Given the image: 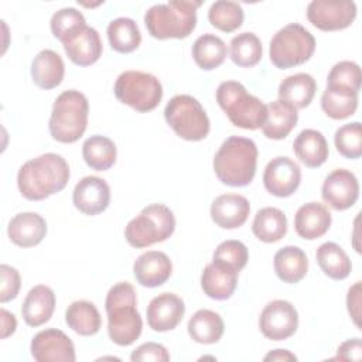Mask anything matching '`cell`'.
I'll return each instance as SVG.
<instances>
[{
  "label": "cell",
  "mask_w": 362,
  "mask_h": 362,
  "mask_svg": "<svg viewBox=\"0 0 362 362\" xmlns=\"http://www.w3.org/2000/svg\"><path fill=\"white\" fill-rule=\"evenodd\" d=\"M171 273L173 263L170 257L160 250H147L133 263L134 279L143 287H158L170 279Z\"/></svg>",
  "instance_id": "ac0fdd59"
},
{
  "label": "cell",
  "mask_w": 362,
  "mask_h": 362,
  "mask_svg": "<svg viewBox=\"0 0 362 362\" xmlns=\"http://www.w3.org/2000/svg\"><path fill=\"white\" fill-rule=\"evenodd\" d=\"M164 117L174 133L187 141L204 140L211 130L205 109L191 95L173 96L165 105Z\"/></svg>",
  "instance_id": "9c48e42d"
},
{
  "label": "cell",
  "mask_w": 362,
  "mask_h": 362,
  "mask_svg": "<svg viewBox=\"0 0 362 362\" xmlns=\"http://www.w3.org/2000/svg\"><path fill=\"white\" fill-rule=\"evenodd\" d=\"M228 48L222 38L215 34L199 35L192 44V58L204 71H212L221 66L226 58Z\"/></svg>",
  "instance_id": "d590c367"
},
{
  "label": "cell",
  "mask_w": 362,
  "mask_h": 362,
  "mask_svg": "<svg viewBox=\"0 0 362 362\" xmlns=\"http://www.w3.org/2000/svg\"><path fill=\"white\" fill-rule=\"evenodd\" d=\"M257 154V146L252 139L230 136L214 157L215 175L225 185L245 187L255 178Z\"/></svg>",
  "instance_id": "3957f363"
},
{
  "label": "cell",
  "mask_w": 362,
  "mask_h": 362,
  "mask_svg": "<svg viewBox=\"0 0 362 362\" xmlns=\"http://www.w3.org/2000/svg\"><path fill=\"white\" fill-rule=\"evenodd\" d=\"M113 90L119 102L140 113L156 109L163 98V86L158 78L143 71L122 72Z\"/></svg>",
  "instance_id": "30bf717a"
},
{
  "label": "cell",
  "mask_w": 362,
  "mask_h": 362,
  "mask_svg": "<svg viewBox=\"0 0 362 362\" xmlns=\"http://www.w3.org/2000/svg\"><path fill=\"white\" fill-rule=\"evenodd\" d=\"M337 151L345 158H359L362 156V126L352 122L337 129L334 136Z\"/></svg>",
  "instance_id": "60d3db41"
},
{
  "label": "cell",
  "mask_w": 362,
  "mask_h": 362,
  "mask_svg": "<svg viewBox=\"0 0 362 362\" xmlns=\"http://www.w3.org/2000/svg\"><path fill=\"white\" fill-rule=\"evenodd\" d=\"M0 315H1V339H6L7 337L14 334L17 328V320L14 314H11L4 308L0 310Z\"/></svg>",
  "instance_id": "c3c4849f"
},
{
  "label": "cell",
  "mask_w": 362,
  "mask_h": 362,
  "mask_svg": "<svg viewBox=\"0 0 362 362\" xmlns=\"http://www.w3.org/2000/svg\"><path fill=\"white\" fill-rule=\"evenodd\" d=\"M293 150L297 158L308 168L322 165L329 154L328 143L324 134L315 129L301 130L294 139Z\"/></svg>",
  "instance_id": "4316f807"
},
{
  "label": "cell",
  "mask_w": 362,
  "mask_h": 362,
  "mask_svg": "<svg viewBox=\"0 0 362 362\" xmlns=\"http://www.w3.org/2000/svg\"><path fill=\"white\" fill-rule=\"evenodd\" d=\"M320 269L332 280H344L351 274L352 263L346 252L335 242L320 245L315 253Z\"/></svg>",
  "instance_id": "d6a6232c"
},
{
  "label": "cell",
  "mask_w": 362,
  "mask_h": 362,
  "mask_svg": "<svg viewBox=\"0 0 362 362\" xmlns=\"http://www.w3.org/2000/svg\"><path fill=\"white\" fill-rule=\"evenodd\" d=\"M72 202L75 208L85 215H99L109 206L110 187L103 178L86 175L75 185Z\"/></svg>",
  "instance_id": "2e32d148"
},
{
  "label": "cell",
  "mask_w": 362,
  "mask_h": 362,
  "mask_svg": "<svg viewBox=\"0 0 362 362\" xmlns=\"http://www.w3.org/2000/svg\"><path fill=\"white\" fill-rule=\"evenodd\" d=\"M71 177L66 160L57 153H45L25 161L17 174L20 194L28 201H42L62 191Z\"/></svg>",
  "instance_id": "6da1fadb"
},
{
  "label": "cell",
  "mask_w": 362,
  "mask_h": 362,
  "mask_svg": "<svg viewBox=\"0 0 362 362\" xmlns=\"http://www.w3.org/2000/svg\"><path fill=\"white\" fill-rule=\"evenodd\" d=\"M184 313L185 304L181 297L174 293H161L147 305V324L156 332L171 331L181 322Z\"/></svg>",
  "instance_id": "e0dca14e"
},
{
  "label": "cell",
  "mask_w": 362,
  "mask_h": 362,
  "mask_svg": "<svg viewBox=\"0 0 362 362\" xmlns=\"http://www.w3.org/2000/svg\"><path fill=\"white\" fill-rule=\"evenodd\" d=\"M321 197L335 211L351 208L359 198L356 175L345 168H337L327 175L321 188Z\"/></svg>",
  "instance_id": "9a60e30c"
},
{
  "label": "cell",
  "mask_w": 362,
  "mask_h": 362,
  "mask_svg": "<svg viewBox=\"0 0 362 362\" xmlns=\"http://www.w3.org/2000/svg\"><path fill=\"white\" fill-rule=\"evenodd\" d=\"M88 113L89 102L82 92L64 90L57 96L48 122L52 139L66 144L79 140L88 126Z\"/></svg>",
  "instance_id": "5b68a950"
},
{
  "label": "cell",
  "mask_w": 362,
  "mask_h": 362,
  "mask_svg": "<svg viewBox=\"0 0 362 362\" xmlns=\"http://www.w3.org/2000/svg\"><path fill=\"white\" fill-rule=\"evenodd\" d=\"M212 260L223 263V264L235 269L236 272H240L249 260V252L243 242L229 239V240L221 242L216 246Z\"/></svg>",
  "instance_id": "7bdbcfd3"
},
{
  "label": "cell",
  "mask_w": 362,
  "mask_h": 362,
  "mask_svg": "<svg viewBox=\"0 0 362 362\" xmlns=\"http://www.w3.org/2000/svg\"><path fill=\"white\" fill-rule=\"evenodd\" d=\"M358 93L359 92L346 88L327 85L321 96V107L324 113L334 120L346 119L356 112Z\"/></svg>",
  "instance_id": "836d02e7"
},
{
  "label": "cell",
  "mask_w": 362,
  "mask_h": 362,
  "mask_svg": "<svg viewBox=\"0 0 362 362\" xmlns=\"http://www.w3.org/2000/svg\"><path fill=\"white\" fill-rule=\"evenodd\" d=\"M132 362H167L170 361V354L167 348L157 342H144L140 346H137L132 355Z\"/></svg>",
  "instance_id": "f6af8a7d"
},
{
  "label": "cell",
  "mask_w": 362,
  "mask_h": 362,
  "mask_svg": "<svg viewBox=\"0 0 362 362\" xmlns=\"http://www.w3.org/2000/svg\"><path fill=\"white\" fill-rule=\"evenodd\" d=\"M253 235L264 243L279 242L287 233V218L274 206H266L256 212L252 223Z\"/></svg>",
  "instance_id": "1f68e13d"
},
{
  "label": "cell",
  "mask_w": 362,
  "mask_h": 362,
  "mask_svg": "<svg viewBox=\"0 0 362 362\" xmlns=\"http://www.w3.org/2000/svg\"><path fill=\"white\" fill-rule=\"evenodd\" d=\"M298 313L287 300H273L264 305L259 317L260 332L272 341H284L294 335Z\"/></svg>",
  "instance_id": "8fae6325"
},
{
  "label": "cell",
  "mask_w": 362,
  "mask_h": 362,
  "mask_svg": "<svg viewBox=\"0 0 362 362\" xmlns=\"http://www.w3.org/2000/svg\"><path fill=\"white\" fill-rule=\"evenodd\" d=\"M216 102L229 122L245 130L262 127L267 117L266 105L236 81H225L216 89Z\"/></svg>",
  "instance_id": "8992f818"
},
{
  "label": "cell",
  "mask_w": 362,
  "mask_h": 362,
  "mask_svg": "<svg viewBox=\"0 0 362 362\" xmlns=\"http://www.w3.org/2000/svg\"><path fill=\"white\" fill-rule=\"evenodd\" d=\"M273 267L276 276L287 284L301 281L308 270V259L298 246L287 245L279 249L273 257Z\"/></svg>",
  "instance_id": "484cf974"
},
{
  "label": "cell",
  "mask_w": 362,
  "mask_h": 362,
  "mask_svg": "<svg viewBox=\"0 0 362 362\" xmlns=\"http://www.w3.org/2000/svg\"><path fill=\"white\" fill-rule=\"evenodd\" d=\"M30 351L37 362H75L76 359L72 339L57 328L37 332L31 339Z\"/></svg>",
  "instance_id": "4fadbf2b"
},
{
  "label": "cell",
  "mask_w": 362,
  "mask_h": 362,
  "mask_svg": "<svg viewBox=\"0 0 362 362\" xmlns=\"http://www.w3.org/2000/svg\"><path fill=\"white\" fill-rule=\"evenodd\" d=\"M346 308L354 324L361 328V281L349 287L346 294Z\"/></svg>",
  "instance_id": "bcb514c9"
},
{
  "label": "cell",
  "mask_w": 362,
  "mask_h": 362,
  "mask_svg": "<svg viewBox=\"0 0 362 362\" xmlns=\"http://www.w3.org/2000/svg\"><path fill=\"white\" fill-rule=\"evenodd\" d=\"M64 51L68 58L78 66H89L95 64L103 51L99 33L86 25L79 34L64 44Z\"/></svg>",
  "instance_id": "cb8c5ba5"
},
{
  "label": "cell",
  "mask_w": 362,
  "mask_h": 362,
  "mask_svg": "<svg viewBox=\"0 0 362 362\" xmlns=\"http://www.w3.org/2000/svg\"><path fill=\"white\" fill-rule=\"evenodd\" d=\"M250 212L246 197L239 194H222L211 204V219L222 229L240 228Z\"/></svg>",
  "instance_id": "d6986e66"
},
{
  "label": "cell",
  "mask_w": 362,
  "mask_h": 362,
  "mask_svg": "<svg viewBox=\"0 0 362 362\" xmlns=\"http://www.w3.org/2000/svg\"><path fill=\"white\" fill-rule=\"evenodd\" d=\"M187 329L189 337L195 342L209 345L216 344L222 338L225 325L222 317L218 313L201 308L192 314V317L188 321Z\"/></svg>",
  "instance_id": "f546056e"
},
{
  "label": "cell",
  "mask_w": 362,
  "mask_h": 362,
  "mask_svg": "<svg viewBox=\"0 0 362 362\" xmlns=\"http://www.w3.org/2000/svg\"><path fill=\"white\" fill-rule=\"evenodd\" d=\"M243 8L239 3L230 0H218L211 4L208 20L211 25L223 33L238 30L243 23Z\"/></svg>",
  "instance_id": "f35d334b"
},
{
  "label": "cell",
  "mask_w": 362,
  "mask_h": 362,
  "mask_svg": "<svg viewBox=\"0 0 362 362\" xmlns=\"http://www.w3.org/2000/svg\"><path fill=\"white\" fill-rule=\"evenodd\" d=\"M175 229L173 211L163 204L144 206L137 216L129 221L124 228L127 243L136 249H143L167 240Z\"/></svg>",
  "instance_id": "52a82bcc"
},
{
  "label": "cell",
  "mask_w": 362,
  "mask_h": 362,
  "mask_svg": "<svg viewBox=\"0 0 362 362\" xmlns=\"http://www.w3.org/2000/svg\"><path fill=\"white\" fill-rule=\"evenodd\" d=\"M65 322L78 335L90 337L100 329L102 317L93 303L76 300L68 305L65 311Z\"/></svg>",
  "instance_id": "4dcf8cb0"
},
{
  "label": "cell",
  "mask_w": 362,
  "mask_h": 362,
  "mask_svg": "<svg viewBox=\"0 0 362 362\" xmlns=\"http://www.w3.org/2000/svg\"><path fill=\"white\" fill-rule=\"evenodd\" d=\"M65 75V64L61 55L52 49L40 51L31 62L33 82L41 89H54L61 85Z\"/></svg>",
  "instance_id": "d4e9b609"
},
{
  "label": "cell",
  "mask_w": 362,
  "mask_h": 362,
  "mask_svg": "<svg viewBox=\"0 0 362 362\" xmlns=\"http://www.w3.org/2000/svg\"><path fill=\"white\" fill-rule=\"evenodd\" d=\"M202 1L171 0L165 4H154L144 14L148 34L157 40L187 38L197 25V8Z\"/></svg>",
  "instance_id": "277c9868"
},
{
  "label": "cell",
  "mask_w": 362,
  "mask_h": 362,
  "mask_svg": "<svg viewBox=\"0 0 362 362\" xmlns=\"http://www.w3.org/2000/svg\"><path fill=\"white\" fill-rule=\"evenodd\" d=\"M1 287H0V301L7 303L17 297L21 287V277L16 267L10 264L0 266Z\"/></svg>",
  "instance_id": "ee69618b"
},
{
  "label": "cell",
  "mask_w": 362,
  "mask_h": 362,
  "mask_svg": "<svg viewBox=\"0 0 362 362\" xmlns=\"http://www.w3.org/2000/svg\"><path fill=\"white\" fill-rule=\"evenodd\" d=\"M314 51V35L298 23H290L280 28L269 47L270 62L279 69H288L307 62Z\"/></svg>",
  "instance_id": "ba28073f"
},
{
  "label": "cell",
  "mask_w": 362,
  "mask_h": 362,
  "mask_svg": "<svg viewBox=\"0 0 362 362\" xmlns=\"http://www.w3.org/2000/svg\"><path fill=\"white\" fill-rule=\"evenodd\" d=\"M300 182V165L286 156L272 158L263 171V185L266 191L279 198L293 195Z\"/></svg>",
  "instance_id": "5bb4252c"
},
{
  "label": "cell",
  "mask_w": 362,
  "mask_h": 362,
  "mask_svg": "<svg viewBox=\"0 0 362 362\" xmlns=\"http://www.w3.org/2000/svg\"><path fill=\"white\" fill-rule=\"evenodd\" d=\"M361 81H362L361 68L356 62L339 61L331 68L327 78V85L346 88L355 92H359Z\"/></svg>",
  "instance_id": "b9f144b4"
},
{
  "label": "cell",
  "mask_w": 362,
  "mask_h": 362,
  "mask_svg": "<svg viewBox=\"0 0 362 362\" xmlns=\"http://www.w3.org/2000/svg\"><path fill=\"white\" fill-rule=\"evenodd\" d=\"M10 240L20 247H33L42 242L47 235V222L37 212H20L7 226Z\"/></svg>",
  "instance_id": "7402d4cb"
},
{
  "label": "cell",
  "mask_w": 362,
  "mask_h": 362,
  "mask_svg": "<svg viewBox=\"0 0 362 362\" xmlns=\"http://www.w3.org/2000/svg\"><path fill=\"white\" fill-rule=\"evenodd\" d=\"M55 310V293L45 284L34 286L21 305V315L27 325L40 327L49 321Z\"/></svg>",
  "instance_id": "603a6c76"
},
{
  "label": "cell",
  "mask_w": 362,
  "mask_h": 362,
  "mask_svg": "<svg viewBox=\"0 0 362 362\" xmlns=\"http://www.w3.org/2000/svg\"><path fill=\"white\" fill-rule=\"evenodd\" d=\"M356 17L354 1L313 0L307 6L308 21L321 31H338L349 27Z\"/></svg>",
  "instance_id": "7c38bea8"
},
{
  "label": "cell",
  "mask_w": 362,
  "mask_h": 362,
  "mask_svg": "<svg viewBox=\"0 0 362 362\" xmlns=\"http://www.w3.org/2000/svg\"><path fill=\"white\" fill-rule=\"evenodd\" d=\"M331 222V212L321 202H307L301 205L294 215V229L300 238L307 240L324 236Z\"/></svg>",
  "instance_id": "44dd1931"
},
{
  "label": "cell",
  "mask_w": 362,
  "mask_h": 362,
  "mask_svg": "<svg viewBox=\"0 0 362 362\" xmlns=\"http://www.w3.org/2000/svg\"><path fill=\"white\" fill-rule=\"evenodd\" d=\"M106 33L112 49L120 54L133 52L141 42V33L139 25L129 17H117L112 20Z\"/></svg>",
  "instance_id": "8d00e7d4"
},
{
  "label": "cell",
  "mask_w": 362,
  "mask_h": 362,
  "mask_svg": "<svg viewBox=\"0 0 362 362\" xmlns=\"http://www.w3.org/2000/svg\"><path fill=\"white\" fill-rule=\"evenodd\" d=\"M229 54L233 64L240 68H250L260 62L263 47L260 38L250 31L240 33L230 40Z\"/></svg>",
  "instance_id": "74e56055"
},
{
  "label": "cell",
  "mask_w": 362,
  "mask_h": 362,
  "mask_svg": "<svg viewBox=\"0 0 362 362\" xmlns=\"http://www.w3.org/2000/svg\"><path fill=\"white\" fill-rule=\"evenodd\" d=\"M238 274L235 269L212 260L202 270L201 288L212 300H228L236 290Z\"/></svg>",
  "instance_id": "ffe728a7"
},
{
  "label": "cell",
  "mask_w": 362,
  "mask_h": 362,
  "mask_svg": "<svg viewBox=\"0 0 362 362\" xmlns=\"http://www.w3.org/2000/svg\"><path fill=\"white\" fill-rule=\"evenodd\" d=\"M315 79L305 72H298L284 78L279 85V99L293 105L297 110L307 107L315 95Z\"/></svg>",
  "instance_id": "f1b7e54d"
},
{
  "label": "cell",
  "mask_w": 362,
  "mask_h": 362,
  "mask_svg": "<svg viewBox=\"0 0 362 362\" xmlns=\"http://www.w3.org/2000/svg\"><path fill=\"white\" fill-rule=\"evenodd\" d=\"M136 305V290L127 281L116 283L106 294L107 334L112 342L119 346L132 345L141 334L143 320Z\"/></svg>",
  "instance_id": "7a4b0ae2"
},
{
  "label": "cell",
  "mask_w": 362,
  "mask_h": 362,
  "mask_svg": "<svg viewBox=\"0 0 362 362\" xmlns=\"http://www.w3.org/2000/svg\"><path fill=\"white\" fill-rule=\"evenodd\" d=\"M116 144L106 136L93 134L83 141L82 157L86 165L95 171H106L116 163Z\"/></svg>",
  "instance_id": "e575fe53"
},
{
  "label": "cell",
  "mask_w": 362,
  "mask_h": 362,
  "mask_svg": "<svg viewBox=\"0 0 362 362\" xmlns=\"http://www.w3.org/2000/svg\"><path fill=\"white\" fill-rule=\"evenodd\" d=\"M263 359L264 361L286 362V361H297V356L294 354H291L290 351H287V349H273Z\"/></svg>",
  "instance_id": "681fc988"
},
{
  "label": "cell",
  "mask_w": 362,
  "mask_h": 362,
  "mask_svg": "<svg viewBox=\"0 0 362 362\" xmlns=\"http://www.w3.org/2000/svg\"><path fill=\"white\" fill-rule=\"evenodd\" d=\"M86 27L83 14L75 7H64L51 17V31L62 44L68 42Z\"/></svg>",
  "instance_id": "ab89813d"
},
{
  "label": "cell",
  "mask_w": 362,
  "mask_h": 362,
  "mask_svg": "<svg viewBox=\"0 0 362 362\" xmlns=\"http://www.w3.org/2000/svg\"><path fill=\"white\" fill-rule=\"evenodd\" d=\"M266 107L267 117L264 124L262 126L263 134L272 140L286 139L298 122L297 109L293 105L280 99L273 100L272 103L266 105Z\"/></svg>",
  "instance_id": "83f0119b"
},
{
  "label": "cell",
  "mask_w": 362,
  "mask_h": 362,
  "mask_svg": "<svg viewBox=\"0 0 362 362\" xmlns=\"http://www.w3.org/2000/svg\"><path fill=\"white\" fill-rule=\"evenodd\" d=\"M337 358L341 361H361L362 359L361 338H351L344 341L337 349Z\"/></svg>",
  "instance_id": "7dc6e473"
}]
</instances>
